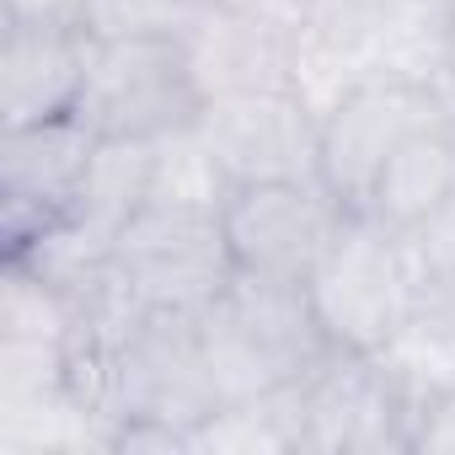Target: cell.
Returning a JSON list of instances; mask_svg holds the SVG:
<instances>
[{
    "instance_id": "obj_18",
    "label": "cell",
    "mask_w": 455,
    "mask_h": 455,
    "mask_svg": "<svg viewBox=\"0 0 455 455\" xmlns=\"http://www.w3.org/2000/svg\"><path fill=\"white\" fill-rule=\"evenodd\" d=\"M204 0H86L81 33L97 44H134V38H182Z\"/></svg>"
},
{
    "instance_id": "obj_21",
    "label": "cell",
    "mask_w": 455,
    "mask_h": 455,
    "mask_svg": "<svg viewBox=\"0 0 455 455\" xmlns=\"http://www.w3.org/2000/svg\"><path fill=\"white\" fill-rule=\"evenodd\" d=\"M220 6H231L242 17H258L268 28H284V33H300L306 17L316 12V0H220Z\"/></svg>"
},
{
    "instance_id": "obj_19",
    "label": "cell",
    "mask_w": 455,
    "mask_h": 455,
    "mask_svg": "<svg viewBox=\"0 0 455 455\" xmlns=\"http://www.w3.org/2000/svg\"><path fill=\"white\" fill-rule=\"evenodd\" d=\"M412 455H455V391H444L439 402L423 407Z\"/></svg>"
},
{
    "instance_id": "obj_8",
    "label": "cell",
    "mask_w": 455,
    "mask_h": 455,
    "mask_svg": "<svg viewBox=\"0 0 455 455\" xmlns=\"http://www.w3.org/2000/svg\"><path fill=\"white\" fill-rule=\"evenodd\" d=\"M97 145L102 134L81 113L0 129V242L6 252L28 247L76 209Z\"/></svg>"
},
{
    "instance_id": "obj_7",
    "label": "cell",
    "mask_w": 455,
    "mask_h": 455,
    "mask_svg": "<svg viewBox=\"0 0 455 455\" xmlns=\"http://www.w3.org/2000/svg\"><path fill=\"white\" fill-rule=\"evenodd\" d=\"M193 129L231 188L316 177V161H322V118L295 86L214 97L204 102Z\"/></svg>"
},
{
    "instance_id": "obj_9",
    "label": "cell",
    "mask_w": 455,
    "mask_h": 455,
    "mask_svg": "<svg viewBox=\"0 0 455 455\" xmlns=\"http://www.w3.org/2000/svg\"><path fill=\"white\" fill-rule=\"evenodd\" d=\"M444 102L439 92L428 86H402V81H364L359 92H348L332 113H322V161H316V177L338 193L343 209H364L386 161L396 156V145L423 129L428 118H439Z\"/></svg>"
},
{
    "instance_id": "obj_5",
    "label": "cell",
    "mask_w": 455,
    "mask_h": 455,
    "mask_svg": "<svg viewBox=\"0 0 455 455\" xmlns=\"http://www.w3.org/2000/svg\"><path fill=\"white\" fill-rule=\"evenodd\" d=\"M354 209L338 204V193L322 177H295V182H242L225 193L220 220L231 242L236 274L252 279H279V284H306L343 220Z\"/></svg>"
},
{
    "instance_id": "obj_20",
    "label": "cell",
    "mask_w": 455,
    "mask_h": 455,
    "mask_svg": "<svg viewBox=\"0 0 455 455\" xmlns=\"http://www.w3.org/2000/svg\"><path fill=\"white\" fill-rule=\"evenodd\" d=\"M86 0H0V22H60L81 28Z\"/></svg>"
},
{
    "instance_id": "obj_6",
    "label": "cell",
    "mask_w": 455,
    "mask_h": 455,
    "mask_svg": "<svg viewBox=\"0 0 455 455\" xmlns=\"http://www.w3.org/2000/svg\"><path fill=\"white\" fill-rule=\"evenodd\" d=\"M306 455H412L418 412L380 354L332 348L300 380Z\"/></svg>"
},
{
    "instance_id": "obj_11",
    "label": "cell",
    "mask_w": 455,
    "mask_h": 455,
    "mask_svg": "<svg viewBox=\"0 0 455 455\" xmlns=\"http://www.w3.org/2000/svg\"><path fill=\"white\" fill-rule=\"evenodd\" d=\"M182 54L204 102L295 86V33L242 17L231 6H220V0L198 6L193 28L182 33Z\"/></svg>"
},
{
    "instance_id": "obj_1",
    "label": "cell",
    "mask_w": 455,
    "mask_h": 455,
    "mask_svg": "<svg viewBox=\"0 0 455 455\" xmlns=\"http://www.w3.org/2000/svg\"><path fill=\"white\" fill-rule=\"evenodd\" d=\"M198 332L220 402H252L284 391L332 354V338L322 332L306 284L252 274H236L198 311Z\"/></svg>"
},
{
    "instance_id": "obj_22",
    "label": "cell",
    "mask_w": 455,
    "mask_h": 455,
    "mask_svg": "<svg viewBox=\"0 0 455 455\" xmlns=\"http://www.w3.org/2000/svg\"><path fill=\"white\" fill-rule=\"evenodd\" d=\"M359 6H391V0H359Z\"/></svg>"
},
{
    "instance_id": "obj_13",
    "label": "cell",
    "mask_w": 455,
    "mask_h": 455,
    "mask_svg": "<svg viewBox=\"0 0 455 455\" xmlns=\"http://www.w3.org/2000/svg\"><path fill=\"white\" fill-rule=\"evenodd\" d=\"M450 28H455L450 0H391V6H380L375 33H370L375 76L439 92L444 60H450Z\"/></svg>"
},
{
    "instance_id": "obj_16",
    "label": "cell",
    "mask_w": 455,
    "mask_h": 455,
    "mask_svg": "<svg viewBox=\"0 0 455 455\" xmlns=\"http://www.w3.org/2000/svg\"><path fill=\"white\" fill-rule=\"evenodd\" d=\"M396 236H402V252H407V268L418 284V306L455 322V198Z\"/></svg>"
},
{
    "instance_id": "obj_4",
    "label": "cell",
    "mask_w": 455,
    "mask_h": 455,
    "mask_svg": "<svg viewBox=\"0 0 455 455\" xmlns=\"http://www.w3.org/2000/svg\"><path fill=\"white\" fill-rule=\"evenodd\" d=\"M102 140H172L198 124L204 92L188 70L182 38H134V44H97L92 70L76 108Z\"/></svg>"
},
{
    "instance_id": "obj_23",
    "label": "cell",
    "mask_w": 455,
    "mask_h": 455,
    "mask_svg": "<svg viewBox=\"0 0 455 455\" xmlns=\"http://www.w3.org/2000/svg\"><path fill=\"white\" fill-rule=\"evenodd\" d=\"M450 6H455V0H450Z\"/></svg>"
},
{
    "instance_id": "obj_2",
    "label": "cell",
    "mask_w": 455,
    "mask_h": 455,
    "mask_svg": "<svg viewBox=\"0 0 455 455\" xmlns=\"http://www.w3.org/2000/svg\"><path fill=\"white\" fill-rule=\"evenodd\" d=\"M113 274L140 311H204L236 279L220 204L150 198L113 242Z\"/></svg>"
},
{
    "instance_id": "obj_15",
    "label": "cell",
    "mask_w": 455,
    "mask_h": 455,
    "mask_svg": "<svg viewBox=\"0 0 455 455\" xmlns=\"http://www.w3.org/2000/svg\"><path fill=\"white\" fill-rule=\"evenodd\" d=\"M375 354H380V364L391 370V380L402 386V396L412 402L418 418H423L428 402L455 391V322L428 311V306H412V316Z\"/></svg>"
},
{
    "instance_id": "obj_14",
    "label": "cell",
    "mask_w": 455,
    "mask_h": 455,
    "mask_svg": "<svg viewBox=\"0 0 455 455\" xmlns=\"http://www.w3.org/2000/svg\"><path fill=\"white\" fill-rule=\"evenodd\" d=\"M156 188V145L145 140H102L92 156V172L81 182V198L65 220H76L81 231L118 242V231L150 204Z\"/></svg>"
},
{
    "instance_id": "obj_17",
    "label": "cell",
    "mask_w": 455,
    "mask_h": 455,
    "mask_svg": "<svg viewBox=\"0 0 455 455\" xmlns=\"http://www.w3.org/2000/svg\"><path fill=\"white\" fill-rule=\"evenodd\" d=\"M70 332H76V300L49 279L6 263V274H0V338L70 343Z\"/></svg>"
},
{
    "instance_id": "obj_3",
    "label": "cell",
    "mask_w": 455,
    "mask_h": 455,
    "mask_svg": "<svg viewBox=\"0 0 455 455\" xmlns=\"http://www.w3.org/2000/svg\"><path fill=\"white\" fill-rule=\"evenodd\" d=\"M306 295L332 348H348V354L386 348V338L418 306V284H412L402 236L391 225H380L375 214L343 220V231L332 236V247L322 252V263L306 279Z\"/></svg>"
},
{
    "instance_id": "obj_10",
    "label": "cell",
    "mask_w": 455,
    "mask_h": 455,
    "mask_svg": "<svg viewBox=\"0 0 455 455\" xmlns=\"http://www.w3.org/2000/svg\"><path fill=\"white\" fill-rule=\"evenodd\" d=\"M92 70V38L60 22H0V129L70 118Z\"/></svg>"
},
{
    "instance_id": "obj_12",
    "label": "cell",
    "mask_w": 455,
    "mask_h": 455,
    "mask_svg": "<svg viewBox=\"0 0 455 455\" xmlns=\"http://www.w3.org/2000/svg\"><path fill=\"white\" fill-rule=\"evenodd\" d=\"M450 198H455V108H444L439 118H428L396 145L359 214H375L391 231H407Z\"/></svg>"
}]
</instances>
